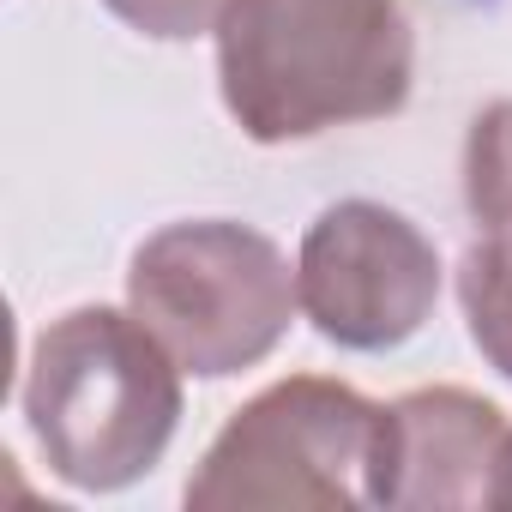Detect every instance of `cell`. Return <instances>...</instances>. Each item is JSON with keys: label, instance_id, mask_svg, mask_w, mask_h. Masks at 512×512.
<instances>
[{"label": "cell", "instance_id": "cell-1", "mask_svg": "<svg viewBox=\"0 0 512 512\" xmlns=\"http://www.w3.org/2000/svg\"><path fill=\"white\" fill-rule=\"evenodd\" d=\"M416 37L398 0H229L217 91L253 145L386 121L410 103Z\"/></svg>", "mask_w": 512, "mask_h": 512}, {"label": "cell", "instance_id": "cell-2", "mask_svg": "<svg viewBox=\"0 0 512 512\" xmlns=\"http://www.w3.org/2000/svg\"><path fill=\"white\" fill-rule=\"evenodd\" d=\"M19 404L49 476L79 494H115L169 452L181 362L139 314L73 308L37 332Z\"/></svg>", "mask_w": 512, "mask_h": 512}, {"label": "cell", "instance_id": "cell-3", "mask_svg": "<svg viewBox=\"0 0 512 512\" xmlns=\"http://www.w3.org/2000/svg\"><path fill=\"white\" fill-rule=\"evenodd\" d=\"M386 446H392V404H374L326 374H290L260 398H247L217 428L181 500L199 512L386 506Z\"/></svg>", "mask_w": 512, "mask_h": 512}, {"label": "cell", "instance_id": "cell-4", "mask_svg": "<svg viewBox=\"0 0 512 512\" xmlns=\"http://www.w3.org/2000/svg\"><path fill=\"white\" fill-rule=\"evenodd\" d=\"M127 308L163 338L181 374L229 380L284 344L302 296L272 235L229 217H193L139 241Z\"/></svg>", "mask_w": 512, "mask_h": 512}, {"label": "cell", "instance_id": "cell-5", "mask_svg": "<svg viewBox=\"0 0 512 512\" xmlns=\"http://www.w3.org/2000/svg\"><path fill=\"white\" fill-rule=\"evenodd\" d=\"M296 296L326 344L380 356L428 326L440 302V253L404 211L338 199L302 235Z\"/></svg>", "mask_w": 512, "mask_h": 512}, {"label": "cell", "instance_id": "cell-6", "mask_svg": "<svg viewBox=\"0 0 512 512\" xmlns=\"http://www.w3.org/2000/svg\"><path fill=\"white\" fill-rule=\"evenodd\" d=\"M512 422L464 386H422L392 404L386 506L404 512H500Z\"/></svg>", "mask_w": 512, "mask_h": 512}, {"label": "cell", "instance_id": "cell-7", "mask_svg": "<svg viewBox=\"0 0 512 512\" xmlns=\"http://www.w3.org/2000/svg\"><path fill=\"white\" fill-rule=\"evenodd\" d=\"M458 308L482 362L512 380V241L482 235L458 260Z\"/></svg>", "mask_w": 512, "mask_h": 512}, {"label": "cell", "instance_id": "cell-8", "mask_svg": "<svg viewBox=\"0 0 512 512\" xmlns=\"http://www.w3.org/2000/svg\"><path fill=\"white\" fill-rule=\"evenodd\" d=\"M464 205L482 235L512 241V97L488 103L464 139Z\"/></svg>", "mask_w": 512, "mask_h": 512}, {"label": "cell", "instance_id": "cell-9", "mask_svg": "<svg viewBox=\"0 0 512 512\" xmlns=\"http://www.w3.org/2000/svg\"><path fill=\"white\" fill-rule=\"evenodd\" d=\"M103 7L151 43H187V37L217 31L229 0H103Z\"/></svg>", "mask_w": 512, "mask_h": 512}, {"label": "cell", "instance_id": "cell-10", "mask_svg": "<svg viewBox=\"0 0 512 512\" xmlns=\"http://www.w3.org/2000/svg\"><path fill=\"white\" fill-rule=\"evenodd\" d=\"M500 512H512V440H506V482H500Z\"/></svg>", "mask_w": 512, "mask_h": 512}]
</instances>
